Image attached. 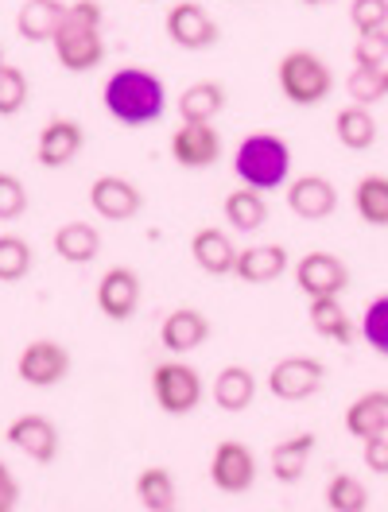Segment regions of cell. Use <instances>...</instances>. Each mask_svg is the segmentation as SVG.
<instances>
[{
  "mask_svg": "<svg viewBox=\"0 0 388 512\" xmlns=\"http://www.w3.org/2000/svg\"><path fill=\"white\" fill-rule=\"evenodd\" d=\"M342 295H323V299H311V330L334 342V346H354L357 342V326L350 319V311L338 303Z\"/></svg>",
  "mask_w": 388,
  "mask_h": 512,
  "instance_id": "cell-20",
  "label": "cell"
},
{
  "mask_svg": "<svg viewBox=\"0 0 388 512\" xmlns=\"http://www.w3.org/2000/svg\"><path fill=\"white\" fill-rule=\"evenodd\" d=\"M334 132H338L342 148H350V152H365V148L377 144V121H373L369 105H357V101H350L346 109H338Z\"/></svg>",
  "mask_w": 388,
  "mask_h": 512,
  "instance_id": "cell-27",
  "label": "cell"
},
{
  "mask_svg": "<svg viewBox=\"0 0 388 512\" xmlns=\"http://www.w3.org/2000/svg\"><path fill=\"white\" fill-rule=\"evenodd\" d=\"M222 156V136L214 125H194L183 121L171 136V160L187 171H202V167H214Z\"/></svg>",
  "mask_w": 388,
  "mask_h": 512,
  "instance_id": "cell-13",
  "label": "cell"
},
{
  "mask_svg": "<svg viewBox=\"0 0 388 512\" xmlns=\"http://www.w3.org/2000/svg\"><path fill=\"white\" fill-rule=\"evenodd\" d=\"M210 481L222 493H249L257 481V454L245 447L241 439H226L214 447L210 458Z\"/></svg>",
  "mask_w": 388,
  "mask_h": 512,
  "instance_id": "cell-8",
  "label": "cell"
},
{
  "mask_svg": "<svg viewBox=\"0 0 388 512\" xmlns=\"http://www.w3.org/2000/svg\"><path fill=\"white\" fill-rule=\"evenodd\" d=\"M350 20H354L357 32H381V28H388V0H354Z\"/></svg>",
  "mask_w": 388,
  "mask_h": 512,
  "instance_id": "cell-38",
  "label": "cell"
},
{
  "mask_svg": "<svg viewBox=\"0 0 388 512\" xmlns=\"http://www.w3.org/2000/svg\"><path fill=\"white\" fill-rule=\"evenodd\" d=\"M346 431L354 439H373V435H388V392L373 388L365 396H357L354 404L346 408Z\"/></svg>",
  "mask_w": 388,
  "mask_h": 512,
  "instance_id": "cell-21",
  "label": "cell"
},
{
  "mask_svg": "<svg viewBox=\"0 0 388 512\" xmlns=\"http://www.w3.org/2000/svg\"><path fill=\"white\" fill-rule=\"evenodd\" d=\"M55 59L70 74H86L105 59V39H101V4L97 0H74L66 4V16L51 39Z\"/></svg>",
  "mask_w": 388,
  "mask_h": 512,
  "instance_id": "cell-2",
  "label": "cell"
},
{
  "mask_svg": "<svg viewBox=\"0 0 388 512\" xmlns=\"http://www.w3.org/2000/svg\"><path fill=\"white\" fill-rule=\"evenodd\" d=\"M167 35L183 51H206V47L218 43V24L198 0H179L167 12Z\"/></svg>",
  "mask_w": 388,
  "mask_h": 512,
  "instance_id": "cell-10",
  "label": "cell"
},
{
  "mask_svg": "<svg viewBox=\"0 0 388 512\" xmlns=\"http://www.w3.org/2000/svg\"><path fill=\"white\" fill-rule=\"evenodd\" d=\"M284 191H288V210L303 222H323L338 210V191L323 175H299Z\"/></svg>",
  "mask_w": 388,
  "mask_h": 512,
  "instance_id": "cell-14",
  "label": "cell"
},
{
  "mask_svg": "<svg viewBox=\"0 0 388 512\" xmlns=\"http://www.w3.org/2000/svg\"><path fill=\"white\" fill-rule=\"evenodd\" d=\"M136 501L140 509L148 512H171L179 505V489H175V478L171 470L163 466H148L140 478H136Z\"/></svg>",
  "mask_w": 388,
  "mask_h": 512,
  "instance_id": "cell-29",
  "label": "cell"
},
{
  "mask_svg": "<svg viewBox=\"0 0 388 512\" xmlns=\"http://www.w3.org/2000/svg\"><path fill=\"white\" fill-rule=\"evenodd\" d=\"M152 396L167 416H191L202 404V377L187 361H160L152 369Z\"/></svg>",
  "mask_w": 388,
  "mask_h": 512,
  "instance_id": "cell-5",
  "label": "cell"
},
{
  "mask_svg": "<svg viewBox=\"0 0 388 512\" xmlns=\"http://www.w3.org/2000/svg\"><path fill=\"white\" fill-rule=\"evenodd\" d=\"M82 144H86L82 125L70 121V117H55L51 125H43V132H39L35 160L43 163V167H51V171H59L66 163H74V156L82 152Z\"/></svg>",
  "mask_w": 388,
  "mask_h": 512,
  "instance_id": "cell-16",
  "label": "cell"
},
{
  "mask_svg": "<svg viewBox=\"0 0 388 512\" xmlns=\"http://www.w3.org/2000/svg\"><path fill=\"white\" fill-rule=\"evenodd\" d=\"M90 206H94L101 218H109V222H129V218L140 214L144 194H140L136 183L121 179V175H101V179H94V187H90Z\"/></svg>",
  "mask_w": 388,
  "mask_h": 512,
  "instance_id": "cell-15",
  "label": "cell"
},
{
  "mask_svg": "<svg viewBox=\"0 0 388 512\" xmlns=\"http://www.w3.org/2000/svg\"><path fill=\"white\" fill-rule=\"evenodd\" d=\"M233 171H237V179L245 187H253L260 194L288 187V175H291L288 140L276 136V132H249L237 144V152H233Z\"/></svg>",
  "mask_w": 388,
  "mask_h": 512,
  "instance_id": "cell-3",
  "label": "cell"
},
{
  "mask_svg": "<svg viewBox=\"0 0 388 512\" xmlns=\"http://www.w3.org/2000/svg\"><path fill=\"white\" fill-rule=\"evenodd\" d=\"M288 272V249L284 245H249L237 253L233 276L241 284H276Z\"/></svg>",
  "mask_w": 388,
  "mask_h": 512,
  "instance_id": "cell-18",
  "label": "cell"
},
{
  "mask_svg": "<svg viewBox=\"0 0 388 512\" xmlns=\"http://www.w3.org/2000/svg\"><path fill=\"white\" fill-rule=\"evenodd\" d=\"M28 105V74L20 66H0V117H16Z\"/></svg>",
  "mask_w": 388,
  "mask_h": 512,
  "instance_id": "cell-35",
  "label": "cell"
},
{
  "mask_svg": "<svg viewBox=\"0 0 388 512\" xmlns=\"http://www.w3.org/2000/svg\"><path fill=\"white\" fill-rule=\"evenodd\" d=\"M24 214H28V187L16 175L0 171V222H16Z\"/></svg>",
  "mask_w": 388,
  "mask_h": 512,
  "instance_id": "cell-36",
  "label": "cell"
},
{
  "mask_svg": "<svg viewBox=\"0 0 388 512\" xmlns=\"http://www.w3.org/2000/svg\"><path fill=\"white\" fill-rule=\"evenodd\" d=\"M237 253H241V249L233 245V237H229L226 229H218V225H202L191 237L194 264H198L202 272H210V276H229L233 264H237Z\"/></svg>",
  "mask_w": 388,
  "mask_h": 512,
  "instance_id": "cell-17",
  "label": "cell"
},
{
  "mask_svg": "<svg viewBox=\"0 0 388 512\" xmlns=\"http://www.w3.org/2000/svg\"><path fill=\"white\" fill-rule=\"evenodd\" d=\"M140 276L132 272V268H109L101 280H97V311L105 315L109 322H129L136 315V307H140Z\"/></svg>",
  "mask_w": 388,
  "mask_h": 512,
  "instance_id": "cell-11",
  "label": "cell"
},
{
  "mask_svg": "<svg viewBox=\"0 0 388 512\" xmlns=\"http://www.w3.org/2000/svg\"><path fill=\"white\" fill-rule=\"evenodd\" d=\"M222 210H226V222L233 225L237 233H257L260 225L268 222V202H264V194L253 191V187L229 191L226 202H222Z\"/></svg>",
  "mask_w": 388,
  "mask_h": 512,
  "instance_id": "cell-28",
  "label": "cell"
},
{
  "mask_svg": "<svg viewBox=\"0 0 388 512\" xmlns=\"http://www.w3.org/2000/svg\"><path fill=\"white\" fill-rule=\"evenodd\" d=\"M276 82H280V94L303 109L326 101L334 90V74L323 63V55H315V51H288L276 66Z\"/></svg>",
  "mask_w": 388,
  "mask_h": 512,
  "instance_id": "cell-4",
  "label": "cell"
},
{
  "mask_svg": "<svg viewBox=\"0 0 388 512\" xmlns=\"http://www.w3.org/2000/svg\"><path fill=\"white\" fill-rule=\"evenodd\" d=\"M354 63L357 66H385L388 63V28H381V32H357Z\"/></svg>",
  "mask_w": 388,
  "mask_h": 512,
  "instance_id": "cell-37",
  "label": "cell"
},
{
  "mask_svg": "<svg viewBox=\"0 0 388 512\" xmlns=\"http://www.w3.org/2000/svg\"><path fill=\"white\" fill-rule=\"evenodd\" d=\"M16 505H20V481L0 462V512H12Z\"/></svg>",
  "mask_w": 388,
  "mask_h": 512,
  "instance_id": "cell-40",
  "label": "cell"
},
{
  "mask_svg": "<svg viewBox=\"0 0 388 512\" xmlns=\"http://www.w3.org/2000/svg\"><path fill=\"white\" fill-rule=\"evenodd\" d=\"M214 404L222 408V412H245L253 400H257V377H253V369H245V365H226L222 373H218V381H214Z\"/></svg>",
  "mask_w": 388,
  "mask_h": 512,
  "instance_id": "cell-23",
  "label": "cell"
},
{
  "mask_svg": "<svg viewBox=\"0 0 388 512\" xmlns=\"http://www.w3.org/2000/svg\"><path fill=\"white\" fill-rule=\"evenodd\" d=\"M101 101H105V113L125 128H144L156 125L167 109V90L163 82L144 70V66H121L117 74H109L105 90H101Z\"/></svg>",
  "mask_w": 388,
  "mask_h": 512,
  "instance_id": "cell-1",
  "label": "cell"
},
{
  "mask_svg": "<svg viewBox=\"0 0 388 512\" xmlns=\"http://www.w3.org/2000/svg\"><path fill=\"white\" fill-rule=\"evenodd\" d=\"M354 210L365 225L388 229V175H365V179H357Z\"/></svg>",
  "mask_w": 388,
  "mask_h": 512,
  "instance_id": "cell-30",
  "label": "cell"
},
{
  "mask_svg": "<svg viewBox=\"0 0 388 512\" xmlns=\"http://www.w3.org/2000/svg\"><path fill=\"white\" fill-rule=\"evenodd\" d=\"M346 94L354 97L357 105H377L381 97H388L385 66H354L346 78Z\"/></svg>",
  "mask_w": 388,
  "mask_h": 512,
  "instance_id": "cell-33",
  "label": "cell"
},
{
  "mask_svg": "<svg viewBox=\"0 0 388 512\" xmlns=\"http://www.w3.org/2000/svg\"><path fill=\"white\" fill-rule=\"evenodd\" d=\"M361 338L369 342V350L388 357V295H377L365 315H361Z\"/></svg>",
  "mask_w": 388,
  "mask_h": 512,
  "instance_id": "cell-34",
  "label": "cell"
},
{
  "mask_svg": "<svg viewBox=\"0 0 388 512\" xmlns=\"http://www.w3.org/2000/svg\"><path fill=\"white\" fill-rule=\"evenodd\" d=\"M365 466H369L373 474H388V435L365 439Z\"/></svg>",
  "mask_w": 388,
  "mask_h": 512,
  "instance_id": "cell-39",
  "label": "cell"
},
{
  "mask_svg": "<svg viewBox=\"0 0 388 512\" xmlns=\"http://www.w3.org/2000/svg\"><path fill=\"white\" fill-rule=\"evenodd\" d=\"M385 78H388V70H385Z\"/></svg>",
  "mask_w": 388,
  "mask_h": 512,
  "instance_id": "cell-43",
  "label": "cell"
},
{
  "mask_svg": "<svg viewBox=\"0 0 388 512\" xmlns=\"http://www.w3.org/2000/svg\"><path fill=\"white\" fill-rule=\"evenodd\" d=\"M160 342L171 353L198 350V346L210 342V319H206L202 311H194V307H179V311H171V315L163 319Z\"/></svg>",
  "mask_w": 388,
  "mask_h": 512,
  "instance_id": "cell-19",
  "label": "cell"
},
{
  "mask_svg": "<svg viewBox=\"0 0 388 512\" xmlns=\"http://www.w3.org/2000/svg\"><path fill=\"white\" fill-rule=\"evenodd\" d=\"M4 439L16 450H24L32 462L47 466L59 458V427L39 412H28V416H16L8 427H4Z\"/></svg>",
  "mask_w": 388,
  "mask_h": 512,
  "instance_id": "cell-12",
  "label": "cell"
},
{
  "mask_svg": "<svg viewBox=\"0 0 388 512\" xmlns=\"http://www.w3.org/2000/svg\"><path fill=\"white\" fill-rule=\"evenodd\" d=\"M295 284L307 299H323V295H342L350 288V268L346 260L334 253H307L295 264Z\"/></svg>",
  "mask_w": 388,
  "mask_h": 512,
  "instance_id": "cell-9",
  "label": "cell"
},
{
  "mask_svg": "<svg viewBox=\"0 0 388 512\" xmlns=\"http://www.w3.org/2000/svg\"><path fill=\"white\" fill-rule=\"evenodd\" d=\"M16 373H20V381L32 384V388H55L70 373V350L59 346V342H51V338L28 342L24 353H20V361H16Z\"/></svg>",
  "mask_w": 388,
  "mask_h": 512,
  "instance_id": "cell-7",
  "label": "cell"
},
{
  "mask_svg": "<svg viewBox=\"0 0 388 512\" xmlns=\"http://www.w3.org/2000/svg\"><path fill=\"white\" fill-rule=\"evenodd\" d=\"M323 384H326V365L319 357H307V353H295V357L276 361L272 373H268V392L276 400H288V404L315 396Z\"/></svg>",
  "mask_w": 388,
  "mask_h": 512,
  "instance_id": "cell-6",
  "label": "cell"
},
{
  "mask_svg": "<svg viewBox=\"0 0 388 512\" xmlns=\"http://www.w3.org/2000/svg\"><path fill=\"white\" fill-rule=\"evenodd\" d=\"M307 8H326V4H334V0H303Z\"/></svg>",
  "mask_w": 388,
  "mask_h": 512,
  "instance_id": "cell-41",
  "label": "cell"
},
{
  "mask_svg": "<svg viewBox=\"0 0 388 512\" xmlns=\"http://www.w3.org/2000/svg\"><path fill=\"white\" fill-rule=\"evenodd\" d=\"M226 109V86L222 82H194L179 94V117L194 125H210Z\"/></svg>",
  "mask_w": 388,
  "mask_h": 512,
  "instance_id": "cell-26",
  "label": "cell"
},
{
  "mask_svg": "<svg viewBox=\"0 0 388 512\" xmlns=\"http://www.w3.org/2000/svg\"><path fill=\"white\" fill-rule=\"evenodd\" d=\"M311 450H315V435L311 431H299L284 443H276L272 454H268V466H272V478L284 481V485H295L303 478L307 462H311Z\"/></svg>",
  "mask_w": 388,
  "mask_h": 512,
  "instance_id": "cell-24",
  "label": "cell"
},
{
  "mask_svg": "<svg viewBox=\"0 0 388 512\" xmlns=\"http://www.w3.org/2000/svg\"><path fill=\"white\" fill-rule=\"evenodd\" d=\"M55 253L66 264H94L101 253V233L90 222H66L55 229Z\"/></svg>",
  "mask_w": 388,
  "mask_h": 512,
  "instance_id": "cell-25",
  "label": "cell"
},
{
  "mask_svg": "<svg viewBox=\"0 0 388 512\" xmlns=\"http://www.w3.org/2000/svg\"><path fill=\"white\" fill-rule=\"evenodd\" d=\"M63 16V0H24V8L16 16V32L28 43H51L55 32H59V24H63Z\"/></svg>",
  "mask_w": 388,
  "mask_h": 512,
  "instance_id": "cell-22",
  "label": "cell"
},
{
  "mask_svg": "<svg viewBox=\"0 0 388 512\" xmlns=\"http://www.w3.org/2000/svg\"><path fill=\"white\" fill-rule=\"evenodd\" d=\"M326 509L330 512H365L369 509V493L354 474H334L326 485Z\"/></svg>",
  "mask_w": 388,
  "mask_h": 512,
  "instance_id": "cell-32",
  "label": "cell"
},
{
  "mask_svg": "<svg viewBox=\"0 0 388 512\" xmlns=\"http://www.w3.org/2000/svg\"><path fill=\"white\" fill-rule=\"evenodd\" d=\"M35 264L32 245L16 233H0V284H20Z\"/></svg>",
  "mask_w": 388,
  "mask_h": 512,
  "instance_id": "cell-31",
  "label": "cell"
},
{
  "mask_svg": "<svg viewBox=\"0 0 388 512\" xmlns=\"http://www.w3.org/2000/svg\"><path fill=\"white\" fill-rule=\"evenodd\" d=\"M0 66H4V47H0Z\"/></svg>",
  "mask_w": 388,
  "mask_h": 512,
  "instance_id": "cell-42",
  "label": "cell"
}]
</instances>
